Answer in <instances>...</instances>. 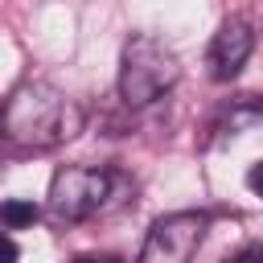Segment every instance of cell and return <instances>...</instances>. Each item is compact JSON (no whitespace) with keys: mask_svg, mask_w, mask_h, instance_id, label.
I'll list each match as a JSON object with an SVG mask.
<instances>
[{"mask_svg":"<svg viewBox=\"0 0 263 263\" xmlns=\"http://www.w3.org/2000/svg\"><path fill=\"white\" fill-rule=\"evenodd\" d=\"M82 127H86L82 107L66 90H58L53 82H21L0 107L4 140L21 144V148L45 152V148H58V144L74 140Z\"/></svg>","mask_w":263,"mask_h":263,"instance_id":"6da1fadb","label":"cell"},{"mask_svg":"<svg viewBox=\"0 0 263 263\" xmlns=\"http://www.w3.org/2000/svg\"><path fill=\"white\" fill-rule=\"evenodd\" d=\"M177 78H181V62L164 41H156L148 33L127 37V45L119 53V99L127 107H148L152 99L173 90Z\"/></svg>","mask_w":263,"mask_h":263,"instance_id":"7a4b0ae2","label":"cell"},{"mask_svg":"<svg viewBox=\"0 0 263 263\" xmlns=\"http://www.w3.org/2000/svg\"><path fill=\"white\" fill-rule=\"evenodd\" d=\"M115 173L107 168H86V164H66L53 173L49 181V214L58 222H86L95 214L107 210L111 189H115Z\"/></svg>","mask_w":263,"mask_h":263,"instance_id":"3957f363","label":"cell"},{"mask_svg":"<svg viewBox=\"0 0 263 263\" xmlns=\"http://www.w3.org/2000/svg\"><path fill=\"white\" fill-rule=\"evenodd\" d=\"M205 230H210V214H201V210L164 214L152 222L140 263H189L197 255V247L205 242Z\"/></svg>","mask_w":263,"mask_h":263,"instance_id":"277c9868","label":"cell"},{"mask_svg":"<svg viewBox=\"0 0 263 263\" xmlns=\"http://www.w3.org/2000/svg\"><path fill=\"white\" fill-rule=\"evenodd\" d=\"M251 49H255V29H251L242 16H226V21L218 25L210 49H205L210 78H214V82H230V78H238V70L247 66Z\"/></svg>","mask_w":263,"mask_h":263,"instance_id":"5b68a950","label":"cell"},{"mask_svg":"<svg viewBox=\"0 0 263 263\" xmlns=\"http://www.w3.org/2000/svg\"><path fill=\"white\" fill-rule=\"evenodd\" d=\"M263 115V103L255 99V95H242V99H234L226 111H222V123H218V132L222 136H238L247 123H255Z\"/></svg>","mask_w":263,"mask_h":263,"instance_id":"8992f818","label":"cell"},{"mask_svg":"<svg viewBox=\"0 0 263 263\" xmlns=\"http://www.w3.org/2000/svg\"><path fill=\"white\" fill-rule=\"evenodd\" d=\"M37 218H41V210H37L33 201H16V197H12V201L0 205V222H4L8 230H25V226H33Z\"/></svg>","mask_w":263,"mask_h":263,"instance_id":"52a82bcc","label":"cell"},{"mask_svg":"<svg viewBox=\"0 0 263 263\" xmlns=\"http://www.w3.org/2000/svg\"><path fill=\"white\" fill-rule=\"evenodd\" d=\"M222 263H263V247H259V242H247V247H238L234 255H226Z\"/></svg>","mask_w":263,"mask_h":263,"instance_id":"ba28073f","label":"cell"},{"mask_svg":"<svg viewBox=\"0 0 263 263\" xmlns=\"http://www.w3.org/2000/svg\"><path fill=\"white\" fill-rule=\"evenodd\" d=\"M247 189H251V193L263 201V160H255V164L247 168Z\"/></svg>","mask_w":263,"mask_h":263,"instance_id":"9c48e42d","label":"cell"},{"mask_svg":"<svg viewBox=\"0 0 263 263\" xmlns=\"http://www.w3.org/2000/svg\"><path fill=\"white\" fill-rule=\"evenodd\" d=\"M70 263H123V259L111 255V251H95V255H78V259H70Z\"/></svg>","mask_w":263,"mask_h":263,"instance_id":"30bf717a","label":"cell"},{"mask_svg":"<svg viewBox=\"0 0 263 263\" xmlns=\"http://www.w3.org/2000/svg\"><path fill=\"white\" fill-rule=\"evenodd\" d=\"M16 255H21L16 242H12L8 234H0V263H16Z\"/></svg>","mask_w":263,"mask_h":263,"instance_id":"8fae6325","label":"cell"},{"mask_svg":"<svg viewBox=\"0 0 263 263\" xmlns=\"http://www.w3.org/2000/svg\"><path fill=\"white\" fill-rule=\"evenodd\" d=\"M0 140H4V132H0Z\"/></svg>","mask_w":263,"mask_h":263,"instance_id":"7c38bea8","label":"cell"}]
</instances>
